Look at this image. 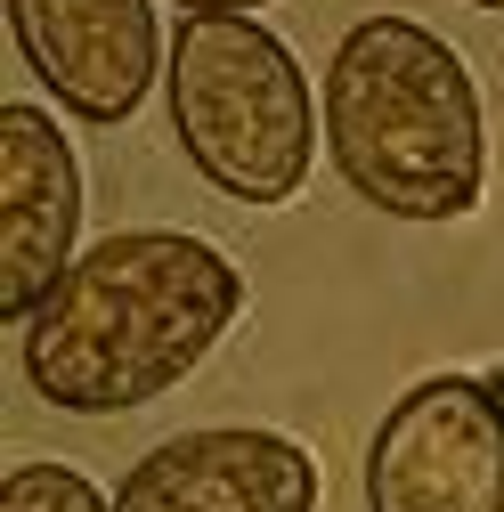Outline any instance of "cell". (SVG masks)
Instances as JSON below:
<instances>
[{"instance_id": "obj_1", "label": "cell", "mask_w": 504, "mask_h": 512, "mask_svg": "<svg viewBox=\"0 0 504 512\" xmlns=\"http://www.w3.org/2000/svg\"><path fill=\"white\" fill-rule=\"evenodd\" d=\"M244 309V277L187 228L98 236L25 317V382L57 415H131L196 374Z\"/></svg>"}, {"instance_id": "obj_2", "label": "cell", "mask_w": 504, "mask_h": 512, "mask_svg": "<svg viewBox=\"0 0 504 512\" xmlns=\"http://www.w3.org/2000/svg\"><path fill=\"white\" fill-rule=\"evenodd\" d=\"M326 155L358 204L391 220H464L488 187L480 82L448 33L415 17H358L326 57Z\"/></svg>"}, {"instance_id": "obj_3", "label": "cell", "mask_w": 504, "mask_h": 512, "mask_svg": "<svg viewBox=\"0 0 504 512\" xmlns=\"http://www.w3.org/2000/svg\"><path fill=\"white\" fill-rule=\"evenodd\" d=\"M171 131L179 155L228 204H293L309 187L326 106L309 98L301 57L252 17H179L171 33Z\"/></svg>"}, {"instance_id": "obj_4", "label": "cell", "mask_w": 504, "mask_h": 512, "mask_svg": "<svg viewBox=\"0 0 504 512\" xmlns=\"http://www.w3.org/2000/svg\"><path fill=\"white\" fill-rule=\"evenodd\" d=\"M366 512H504V366L407 382L366 447Z\"/></svg>"}, {"instance_id": "obj_5", "label": "cell", "mask_w": 504, "mask_h": 512, "mask_svg": "<svg viewBox=\"0 0 504 512\" xmlns=\"http://www.w3.org/2000/svg\"><path fill=\"white\" fill-rule=\"evenodd\" d=\"M9 33L33 82L82 114L90 131L131 122L171 66V41L155 25V0H9Z\"/></svg>"}, {"instance_id": "obj_6", "label": "cell", "mask_w": 504, "mask_h": 512, "mask_svg": "<svg viewBox=\"0 0 504 512\" xmlns=\"http://www.w3.org/2000/svg\"><path fill=\"white\" fill-rule=\"evenodd\" d=\"M82 155L66 122L9 98L0 106V317H33L82 261Z\"/></svg>"}, {"instance_id": "obj_7", "label": "cell", "mask_w": 504, "mask_h": 512, "mask_svg": "<svg viewBox=\"0 0 504 512\" xmlns=\"http://www.w3.org/2000/svg\"><path fill=\"white\" fill-rule=\"evenodd\" d=\"M114 512H318L309 447L261 423L179 431L122 472Z\"/></svg>"}, {"instance_id": "obj_8", "label": "cell", "mask_w": 504, "mask_h": 512, "mask_svg": "<svg viewBox=\"0 0 504 512\" xmlns=\"http://www.w3.org/2000/svg\"><path fill=\"white\" fill-rule=\"evenodd\" d=\"M0 512H114V496H98L74 464H9V480H0Z\"/></svg>"}, {"instance_id": "obj_9", "label": "cell", "mask_w": 504, "mask_h": 512, "mask_svg": "<svg viewBox=\"0 0 504 512\" xmlns=\"http://www.w3.org/2000/svg\"><path fill=\"white\" fill-rule=\"evenodd\" d=\"M171 9H187V17H252V9H269V0H171Z\"/></svg>"}, {"instance_id": "obj_10", "label": "cell", "mask_w": 504, "mask_h": 512, "mask_svg": "<svg viewBox=\"0 0 504 512\" xmlns=\"http://www.w3.org/2000/svg\"><path fill=\"white\" fill-rule=\"evenodd\" d=\"M472 9H496V17H504V0H472Z\"/></svg>"}]
</instances>
